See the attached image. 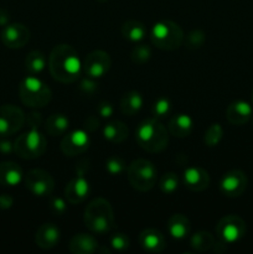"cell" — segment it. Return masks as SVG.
Listing matches in <instances>:
<instances>
[{
	"mask_svg": "<svg viewBox=\"0 0 253 254\" xmlns=\"http://www.w3.org/2000/svg\"><path fill=\"white\" fill-rule=\"evenodd\" d=\"M25 188L35 196L50 197L55 189V180L51 174L42 169H32L24 178Z\"/></svg>",
	"mask_w": 253,
	"mask_h": 254,
	"instance_id": "cell-10",
	"label": "cell"
},
{
	"mask_svg": "<svg viewBox=\"0 0 253 254\" xmlns=\"http://www.w3.org/2000/svg\"><path fill=\"white\" fill-rule=\"evenodd\" d=\"M10 21V14L7 10L0 9V26H6Z\"/></svg>",
	"mask_w": 253,
	"mask_h": 254,
	"instance_id": "cell-43",
	"label": "cell"
},
{
	"mask_svg": "<svg viewBox=\"0 0 253 254\" xmlns=\"http://www.w3.org/2000/svg\"><path fill=\"white\" fill-rule=\"evenodd\" d=\"M24 174L21 168L12 161H2L0 163V185L1 186H16L22 181Z\"/></svg>",
	"mask_w": 253,
	"mask_h": 254,
	"instance_id": "cell-22",
	"label": "cell"
},
{
	"mask_svg": "<svg viewBox=\"0 0 253 254\" xmlns=\"http://www.w3.org/2000/svg\"><path fill=\"white\" fill-rule=\"evenodd\" d=\"M211 183L210 175L200 166H190L184 171V184L189 190L201 192L208 189Z\"/></svg>",
	"mask_w": 253,
	"mask_h": 254,
	"instance_id": "cell-16",
	"label": "cell"
},
{
	"mask_svg": "<svg viewBox=\"0 0 253 254\" xmlns=\"http://www.w3.org/2000/svg\"><path fill=\"white\" fill-rule=\"evenodd\" d=\"M12 151H14V143H11L7 139L0 140V153L7 155V154H11Z\"/></svg>",
	"mask_w": 253,
	"mask_h": 254,
	"instance_id": "cell-41",
	"label": "cell"
},
{
	"mask_svg": "<svg viewBox=\"0 0 253 254\" xmlns=\"http://www.w3.org/2000/svg\"><path fill=\"white\" fill-rule=\"evenodd\" d=\"M223 138V128L220 123H213L206 129L205 135H203V143L208 148H213L220 144Z\"/></svg>",
	"mask_w": 253,
	"mask_h": 254,
	"instance_id": "cell-30",
	"label": "cell"
},
{
	"mask_svg": "<svg viewBox=\"0 0 253 254\" xmlns=\"http://www.w3.org/2000/svg\"><path fill=\"white\" fill-rule=\"evenodd\" d=\"M69 251L73 254H92L98 251V242L88 233H78L69 242Z\"/></svg>",
	"mask_w": 253,
	"mask_h": 254,
	"instance_id": "cell-23",
	"label": "cell"
},
{
	"mask_svg": "<svg viewBox=\"0 0 253 254\" xmlns=\"http://www.w3.org/2000/svg\"><path fill=\"white\" fill-rule=\"evenodd\" d=\"M216 235L223 243L232 245L246 235V222L237 215L225 216L216 225Z\"/></svg>",
	"mask_w": 253,
	"mask_h": 254,
	"instance_id": "cell-9",
	"label": "cell"
},
{
	"mask_svg": "<svg viewBox=\"0 0 253 254\" xmlns=\"http://www.w3.org/2000/svg\"><path fill=\"white\" fill-rule=\"evenodd\" d=\"M253 109L246 101H235L226 109V118L232 126H243L252 118Z\"/></svg>",
	"mask_w": 253,
	"mask_h": 254,
	"instance_id": "cell-18",
	"label": "cell"
},
{
	"mask_svg": "<svg viewBox=\"0 0 253 254\" xmlns=\"http://www.w3.org/2000/svg\"><path fill=\"white\" fill-rule=\"evenodd\" d=\"M79 86H81V89L86 94H93L94 92L98 89V83L96 82V79L89 78V77H87V76H86V78L82 79Z\"/></svg>",
	"mask_w": 253,
	"mask_h": 254,
	"instance_id": "cell-38",
	"label": "cell"
},
{
	"mask_svg": "<svg viewBox=\"0 0 253 254\" xmlns=\"http://www.w3.org/2000/svg\"><path fill=\"white\" fill-rule=\"evenodd\" d=\"M141 248L149 253H160L166 248V240L163 233L154 228L141 231L139 235Z\"/></svg>",
	"mask_w": 253,
	"mask_h": 254,
	"instance_id": "cell-19",
	"label": "cell"
},
{
	"mask_svg": "<svg viewBox=\"0 0 253 254\" xmlns=\"http://www.w3.org/2000/svg\"><path fill=\"white\" fill-rule=\"evenodd\" d=\"M61 150L66 156H77L83 154L89 148V135L83 129H76L61 140Z\"/></svg>",
	"mask_w": 253,
	"mask_h": 254,
	"instance_id": "cell-14",
	"label": "cell"
},
{
	"mask_svg": "<svg viewBox=\"0 0 253 254\" xmlns=\"http://www.w3.org/2000/svg\"><path fill=\"white\" fill-rule=\"evenodd\" d=\"M206 41V35L205 32L201 31V30H192V31L189 32V35L186 36V47L189 50H197L205 44Z\"/></svg>",
	"mask_w": 253,
	"mask_h": 254,
	"instance_id": "cell-35",
	"label": "cell"
},
{
	"mask_svg": "<svg viewBox=\"0 0 253 254\" xmlns=\"http://www.w3.org/2000/svg\"><path fill=\"white\" fill-rule=\"evenodd\" d=\"M61 240L60 228L54 223H44L39 227L35 235V243L41 250H52L59 245Z\"/></svg>",
	"mask_w": 253,
	"mask_h": 254,
	"instance_id": "cell-17",
	"label": "cell"
},
{
	"mask_svg": "<svg viewBox=\"0 0 253 254\" xmlns=\"http://www.w3.org/2000/svg\"><path fill=\"white\" fill-rule=\"evenodd\" d=\"M97 111H98V114L102 117V118H111L114 113L113 106H112L111 102H107V101L101 102L98 108H97Z\"/></svg>",
	"mask_w": 253,
	"mask_h": 254,
	"instance_id": "cell-39",
	"label": "cell"
},
{
	"mask_svg": "<svg viewBox=\"0 0 253 254\" xmlns=\"http://www.w3.org/2000/svg\"><path fill=\"white\" fill-rule=\"evenodd\" d=\"M49 68L57 82L73 83L81 77L82 62L73 47L61 44L52 49L49 57Z\"/></svg>",
	"mask_w": 253,
	"mask_h": 254,
	"instance_id": "cell-1",
	"label": "cell"
},
{
	"mask_svg": "<svg viewBox=\"0 0 253 254\" xmlns=\"http://www.w3.org/2000/svg\"><path fill=\"white\" fill-rule=\"evenodd\" d=\"M83 221L86 227L96 235H106L114 227V213L109 201L106 198H94L84 210Z\"/></svg>",
	"mask_w": 253,
	"mask_h": 254,
	"instance_id": "cell-4",
	"label": "cell"
},
{
	"mask_svg": "<svg viewBox=\"0 0 253 254\" xmlns=\"http://www.w3.org/2000/svg\"><path fill=\"white\" fill-rule=\"evenodd\" d=\"M50 210L54 215L56 216H62L66 213L67 211V205L66 201L63 200L60 196H50Z\"/></svg>",
	"mask_w": 253,
	"mask_h": 254,
	"instance_id": "cell-37",
	"label": "cell"
},
{
	"mask_svg": "<svg viewBox=\"0 0 253 254\" xmlns=\"http://www.w3.org/2000/svg\"><path fill=\"white\" fill-rule=\"evenodd\" d=\"M248 179L242 170H231L222 176L220 181V190L227 197H240L246 191Z\"/></svg>",
	"mask_w": 253,
	"mask_h": 254,
	"instance_id": "cell-13",
	"label": "cell"
},
{
	"mask_svg": "<svg viewBox=\"0 0 253 254\" xmlns=\"http://www.w3.org/2000/svg\"><path fill=\"white\" fill-rule=\"evenodd\" d=\"M1 42L9 49H21L29 42L30 30L22 24H7L0 34Z\"/></svg>",
	"mask_w": 253,
	"mask_h": 254,
	"instance_id": "cell-15",
	"label": "cell"
},
{
	"mask_svg": "<svg viewBox=\"0 0 253 254\" xmlns=\"http://www.w3.org/2000/svg\"><path fill=\"white\" fill-rule=\"evenodd\" d=\"M45 130L49 135L59 136L63 135L69 128V119L64 114L55 113L51 114L45 122Z\"/></svg>",
	"mask_w": 253,
	"mask_h": 254,
	"instance_id": "cell-26",
	"label": "cell"
},
{
	"mask_svg": "<svg viewBox=\"0 0 253 254\" xmlns=\"http://www.w3.org/2000/svg\"><path fill=\"white\" fill-rule=\"evenodd\" d=\"M20 101L30 108H42L52 99V92L45 82L36 76L25 77L19 86Z\"/></svg>",
	"mask_w": 253,
	"mask_h": 254,
	"instance_id": "cell-5",
	"label": "cell"
},
{
	"mask_svg": "<svg viewBox=\"0 0 253 254\" xmlns=\"http://www.w3.org/2000/svg\"><path fill=\"white\" fill-rule=\"evenodd\" d=\"M159 189L165 195H171L179 189V178L175 173H166L159 180Z\"/></svg>",
	"mask_w": 253,
	"mask_h": 254,
	"instance_id": "cell-31",
	"label": "cell"
},
{
	"mask_svg": "<svg viewBox=\"0 0 253 254\" xmlns=\"http://www.w3.org/2000/svg\"><path fill=\"white\" fill-rule=\"evenodd\" d=\"M126 179L131 188L136 191L146 192L155 186L158 170L151 161L146 159H136L126 168Z\"/></svg>",
	"mask_w": 253,
	"mask_h": 254,
	"instance_id": "cell-7",
	"label": "cell"
},
{
	"mask_svg": "<svg viewBox=\"0 0 253 254\" xmlns=\"http://www.w3.org/2000/svg\"><path fill=\"white\" fill-rule=\"evenodd\" d=\"M25 113L14 104H4L0 107V136L14 135L25 123Z\"/></svg>",
	"mask_w": 253,
	"mask_h": 254,
	"instance_id": "cell-11",
	"label": "cell"
},
{
	"mask_svg": "<svg viewBox=\"0 0 253 254\" xmlns=\"http://www.w3.org/2000/svg\"><path fill=\"white\" fill-rule=\"evenodd\" d=\"M122 35L131 42H140L145 39L148 30L145 25L136 20H128L122 25Z\"/></svg>",
	"mask_w": 253,
	"mask_h": 254,
	"instance_id": "cell-27",
	"label": "cell"
},
{
	"mask_svg": "<svg viewBox=\"0 0 253 254\" xmlns=\"http://www.w3.org/2000/svg\"><path fill=\"white\" fill-rule=\"evenodd\" d=\"M184 31L171 20H160L150 30V40L154 46L164 51H174L184 42Z\"/></svg>",
	"mask_w": 253,
	"mask_h": 254,
	"instance_id": "cell-6",
	"label": "cell"
},
{
	"mask_svg": "<svg viewBox=\"0 0 253 254\" xmlns=\"http://www.w3.org/2000/svg\"><path fill=\"white\" fill-rule=\"evenodd\" d=\"M106 170L109 175L118 176L123 174L124 171H126V165L121 156H109L106 160Z\"/></svg>",
	"mask_w": 253,
	"mask_h": 254,
	"instance_id": "cell-32",
	"label": "cell"
},
{
	"mask_svg": "<svg viewBox=\"0 0 253 254\" xmlns=\"http://www.w3.org/2000/svg\"><path fill=\"white\" fill-rule=\"evenodd\" d=\"M46 56L39 50L29 52L26 59H25V67H26L27 73L31 74V76H37V74L42 73V71L46 67Z\"/></svg>",
	"mask_w": 253,
	"mask_h": 254,
	"instance_id": "cell-28",
	"label": "cell"
},
{
	"mask_svg": "<svg viewBox=\"0 0 253 254\" xmlns=\"http://www.w3.org/2000/svg\"><path fill=\"white\" fill-rule=\"evenodd\" d=\"M111 66L112 59L109 54L102 50H96L86 56L82 64V72L89 78L98 79L108 73Z\"/></svg>",
	"mask_w": 253,
	"mask_h": 254,
	"instance_id": "cell-12",
	"label": "cell"
},
{
	"mask_svg": "<svg viewBox=\"0 0 253 254\" xmlns=\"http://www.w3.org/2000/svg\"><path fill=\"white\" fill-rule=\"evenodd\" d=\"M166 228L174 240H184L190 235L191 222L183 213H174L169 217Z\"/></svg>",
	"mask_w": 253,
	"mask_h": 254,
	"instance_id": "cell-20",
	"label": "cell"
},
{
	"mask_svg": "<svg viewBox=\"0 0 253 254\" xmlns=\"http://www.w3.org/2000/svg\"><path fill=\"white\" fill-rule=\"evenodd\" d=\"M252 103H253V92H252Z\"/></svg>",
	"mask_w": 253,
	"mask_h": 254,
	"instance_id": "cell-44",
	"label": "cell"
},
{
	"mask_svg": "<svg viewBox=\"0 0 253 254\" xmlns=\"http://www.w3.org/2000/svg\"><path fill=\"white\" fill-rule=\"evenodd\" d=\"M29 130L17 136L14 141V153L25 160H34L45 153L47 143L45 135L40 131L41 116L32 112L29 116Z\"/></svg>",
	"mask_w": 253,
	"mask_h": 254,
	"instance_id": "cell-2",
	"label": "cell"
},
{
	"mask_svg": "<svg viewBox=\"0 0 253 254\" xmlns=\"http://www.w3.org/2000/svg\"><path fill=\"white\" fill-rule=\"evenodd\" d=\"M151 57V49L146 45H138L133 49L130 54V59L134 64H144L150 60Z\"/></svg>",
	"mask_w": 253,
	"mask_h": 254,
	"instance_id": "cell-34",
	"label": "cell"
},
{
	"mask_svg": "<svg viewBox=\"0 0 253 254\" xmlns=\"http://www.w3.org/2000/svg\"><path fill=\"white\" fill-rule=\"evenodd\" d=\"M135 139L139 146L148 153H161L169 144V130L160 119L151 117L139 124Z\"/></svg>",
	"mask_w": 253,
	"mask_h": 254,
	"instance_id": "cell-3",
	"label": "cell"
},
{
	"mask_svg": "<svg viewBox=\"0 0 253 254\" xmlns=\"http://www.w3.org/2000/svg\"><path fill=\"white\" fill-rule=\"evenodd\" d=\"M171 111V102L170 99L166 98V97H160V98L156 99L153 104V108H151V113L153 117L158 119L165 118L166 116H169Z\"/></svg>",
	"mask_w": 253,
	"mask_h": 254,
	"instance_id": "cell-33",
	"label": "cell"
},
{
	"mask_svg": "<svg viewBox=\"0 0 253 254\" xmlns=\"http://www.w3.org/2000/svg\"><path fill=\"white\" fill-rule=\"evenodd\" d=\"M143 104L144 98L138 91H129L124 93L121 98L119 108H121L122 113L131 117L140 112V109L143 108Z\"/></svg>",
	"mask_w": 253,
	"mask_h": 254,
	"instance_id": "cell-24",
	"label": "cell"
},
{
	"mask_svg": "<svg viewBox=\"0 0 253 254\" xmlns=\"http://www.w3.org/2000/svg\"><path fill=\"white\" fill-rule=\"evenodd\" d=\"M252 122H253V119H252Z\"/></svg>",
	"mask_w": 253,
	"mask_h": 254,
	"instance_id": "cell-45",
	"label": "cell"
},
{
	"mask_svg": "<svg viewBox=\"0 0 253 254\" xmlns=\"http://www.w3.org/2000/svg\"><path fill=\"white\" fill-rule=\"evenodd\" d=\"M129 129L123 122L112 121L103 128V136L108 141L114 144H121L128 138Z\"/></svg>",
	"mask_w": 253,
	"mask_h": 254,
	"instance_id": "cell-25",
	"label": "cell"
},
{
	"mask_svg": "<svg viewBox=\"0 0 253 254\" xmlns=\"http://www.w3.org/2000/svg\"><path fill=\"white\" fill-rule=\"evenodd\" d=\"M12 205H14V198H12L11 196L7 195V193L0 195V208H1V210H7V208L11 207Z\"/></svg>",
	"mask_w": 253,
	"mask_h": 254,
	"instance_id": "cell-42",
	"label": "cell"
},
{
	"mask_svg": "<svg viewBox=\"0 0 253 254\" xmlns=\"http://www.w3.org/2000/svg\"><path fill=\"white\" fill-rule=\"evenodd\" d=\"M193 121L189 114L179 113L170 118L168 124V130L171 135L176 138H185L189 136L192 131Z\"/></svg>",
	"mask_w": 253,
	"mask_h": 254,
	"instance_id": "cell-21",
	"label": "cell"
},
{
	"mask_svg": "<svg viewBox=\"0 0 253 254\" xmlns=\"http://www.w3.org/2000/svg\"><path fill=\"white\" fill-rule=\"evenodd\" d=\"M84 127H86V129L88 131L97 130L99 127V119L96 116H89L86 119V122H84Z\"/></svg>",
	"mask_w": 253,
	"mask_h": 254,
	"instance_id": "cell-40",
	"label": "cell"
},
{
	"mask_svg": "<svg viewBox=\"0 0 253 254\" xmlns=\"http://www.w3.org/2000/svg\"><path fill=\"white\" fill-rule=\"evenodd\" d=\"M129 245H130V241L126 233L117 232L111 237V247L117 252H126L129 248Z\"/></svg>",
	"mask_w": 253,
	"mask_h": 254,
	"instance_id": "cell-36",
	"label": "cell"
},
{
	"mask_svg": "<svg viewBox=\"0 0 253 254\" xmlns=\"http://www.w3.org/2000/svg\"><path fill=\"white\" fill-rule=\"evenodd\" d=\"M216 240L212 233L208 231H198L195 235H192L190 241V246L196 252H206L211 251L215 246Z\"/></svg>",
	"mask_w": 253,
	"mask_h": 254,
	"instance_id": "cell-29",
	"label": "cell"
},
{
	"mask_svg": "<svg viewBox=\"0 0 253 254\" xmlns=\"http://www.w3.org/2000/svg\"><path fill=\"white\" fill-rule=\"evenodd\" d=\"M87 170H88L87 161H82L77 166L76 175L64 188V197L72 205L83 202L88 197L91 186H89V181L87 179Z\"/></svg>",
	"mask_w": 253,
	"mask_h": 254,
	"instance_id": "cell-8",
	"label": "cell"
}]
</instances>
